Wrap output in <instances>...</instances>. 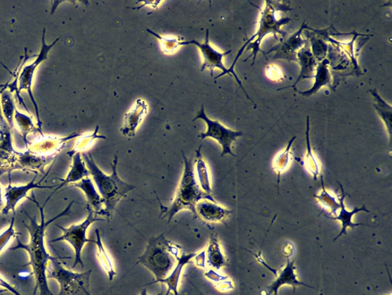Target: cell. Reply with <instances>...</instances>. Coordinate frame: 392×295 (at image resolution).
Segmentation results:
<instances>
[{"instance_id": "obj_1", "label": "cell", "mask_w": 392, "mask_h": 295, "mask_svg": "<svg viewBox=\"0 0 392 295\" xmlns=\"http://www.w3.org/2000/svg\"><path fill=\"white\" fill-rule=\"evenodd\" d=\"M28 199L35 202L39 209L40 212V223H37L36 218H31L27 212L30 224L27 225L23 223L25 229L30 233V239L27 244L22 243L18 236L15 237L17 244L15 247L11 248L10 250L22 249L27 252L29 256V263L22 267L30 266L32 270L34 276H35L36 286L34 289L33 295H37V290H39V295H53V292L49 289L48 284V277L46 275L47 268L51 261H53L58 257H54L49 255V253L46 249L45 237L47 227L55 222L57 219L64 216H70L72 213L71 209L74 203L72 201L70 205L63 211V213H59L55 217L51 218L50 220L46 221L44 215V208L46 206H41L39 202L36 200L35 196L32 192V199L28 197Z\"/></svg>"}, {"instance_id": "obj_2", "label": "cell", "mask_w": 392, "mask_h": 295, "mask_svg": "<svg viewBox=\"0 0 392 295\" xmlns=\"http://www.w3.org/2000/svg\"><path fill=\"white\" fill-rule=\"evenodd\" d=\"M81 156L93 182L96 184L99 194L104 201L105 208L100 215L107 217V221H108L110 218H112L118 202L136 187L133 184L124 182L118 176L117 171V155H115L113 162L110 163L112 168V172L110 175H107L100 170L90 153H83Z\"/></svg>"}, {"instance_id": "obj_3", "label": "cell", "mask_w": 392, "mask_h": 295, "mask_svg": "<svg viewBox=\"0 0 392 295\" xmlns=\"http://www.w3.org/2000/svg\"><path fill=\"white\" fill-rule=\"evenodd\" d=\"M184 170L183 176L177 188L173 203L169 206L160 205V218H167L168 223L173 220L174 216L183 210H189L196 218L195 206L203 199L216 201L214 198L204 192L196 180L195 174V160L192 157L187 158L183 153Z\"/></svg>"}, {"instance_id": "obj_4", "label": "cell", "mask_w": 392, "mask_h": 295, "mask_svg": "<svg viewBox=\"0 0 392 295\" xmlns=\"http://www.w3.org/2000/svg\"><path fill=\"white\" fill-rule=\"evenodd\" d=\"M182 247L166 238L165 233L149 239L146 250L138 258V264L146 267L157 278L164 280L176 266Z\"/></svg>"}, {"instance_id": "obj_5", "label": "cell", "mask_w": 392, "mask_h": 295, "mask_svg": "<svg viewBox=\"0 0 392 295\" xmlns=\"http://www.w3.org/2000/svg\"><path fill=\"white\" fill-rule=\"evenodd\" d=\"M291 11H292V9L288 5H285L276 1L266 2V6H264L261 11L259 28L258 31L256 33H254L251 38L247 40L245 43L248 45L245 49V52H248L249 50H252V52L248 58H245L244 62L248 61L251 56L253 57L251 65L256 62L259 53H263L261 49L262 40L267 35L270 34V33L274 34L277 40H279L277 37L278 34L282 37L281 39L286 37L287 32L281 30V27L285 26L292 19L285 18L278 20L277 19L276 13L277 11L287 12Z\"/></svg>"}, {"instance_id": "obj_6", "label": "cell", "mask_w": 392, "mask_h": 295, "mask_svg": "<svg viewBox=\"0 0 392 295\" xmlns=\"http://www.w3.org/2000/svg\"><path fill=\"white\" fill-rule=\"evenodd\" d=\"M70 257H58L51 261L47 268L48 280H55L60 291L58 295H91L90 292V278L92 270L82 273H77L65 268L59 259Z\"/></svg>"}, {"instance_id": "obj_7", "label": "cell", "mask_w": 392, "mask_h": 295, "mask_svg": "<svg viewBox=\"0 0 392 295\" xmlns=\"http://www.w3.org/2000/svg\"><path fill=\"white\" fill-rule=\"evenodd\" d=\"M88 211V217L85 220L78 225H72L68 227H64L61 225H56L60 229L63 234L60 237L50 241V243H55L59 241H66L71 244V246L74 251V261L72 268H75L77 265H80L84 268V263L81 258L82 250L85 244L89 242L95 241L87 238V231L89 227L96 222H105L107 219L98 218L93 211L86 206Z\"/></svg>"}, {"instance_id": "obj_8", "label": "cell", "mask_w": 392, "mask_h": 295, "mask_svg": "<svg viewBox=\"0 0 392 295\" xmlns=\"http://www.w3.org/2000/svg\"><path fill=\"white\" fill-rule=\"evenodd\" d=\"M187 45H194L195 46H197L200 50L203 60L201 67L202 72L206 70H209L211 77H213V72H214L216 69H218L223 72V73L218 75V77L215 78L216 80L221 77H223V75H232V77L235 79L240 88L244 91L246 96L248 97V99H250L254 104L253 100L249 97V96L248 95V94H247L245 89H244L241 80L238 78L237 75L233 74L232 71L229 70V68H226V65L223 63V58L226 56L231 54L232 50H228V51L227 52L221 53L218 51L216 49L213 47L209 42V30H207L206 38H204L203 43H200V42L195 39L190 41L183 40L181 43V46Z\"/></svg>"}, {"instance_id": "obj_9", "label": "cell", "mask_w": 392, "mask_h": 295, "mask_svg": "<svg viewBox=\"0 0 392 295\" xmlns=\"http://www.w3.org/2000/svg\"><path fill=\"white\" fill-rule=\"evenodd\" d=\"M198 120H203L207 125V132L200 133L199 138L202 140L207 138L215 139L221 146V149H223L221 154V157H224L226 155L237 157L233 151V145L237 138L243 136L242 131L228 129L220 122L210 120L206 113V111H204L203 105L192 121Z\"/></svg>"}, {"instance_id": "obj_10", "label": "cell", "mask_w": 392, "mask_h": 295, "mask_svg": "<svg viewBox=\"0 0 392 295\" xmlns=\"http://www.w3.org/2000/svg\"><path fill=\"white\" fill-rule=\"evenodd\" d=\"M60 37L57 38L53 44L48 45L46 42V28L44 29V32H42L41 37V46L40 49V52L37 55L36 61L30 65L22 67L19 77V92L20 94L21 91L25 90L27 92L32 103L33 104L34 108H35L37 119V127L39 130L41 136H44V132H42V123L40 120L39 108L37 102L35 97H34L32 90V82L34 78V75L39 66V65L44 61L48 60V53L51 51L54 46L60 40Z\"/></svg>"}, {"instance_id": "obj_11", "label": "cell", "mask_w": 392, "mask_h": 295, "mask_svg": "<svg viewBox=\"0 0 392 295\" xmlns=\"http://www.w3.org/2000/svg\"><path fill=\"white\" fill-rule=\"evenodd\" d=\"M54 163L55 162H53V164L51 165L49 168V170L44 176V178H42L38 182H35V180L37 177V175L36 174L35 177H34V178L30 182L22 185H13L11 183V175H8V180H10V184H8V187L5 189V193H4L5 206L2 211V214L4 215H6L11 212H13V215L15 216V208L17 204H18L22 199L25 198H28V193L30 192V191L34 189H52L56 187L55 185L41 184V182L44 181V180L49 174L51 170H52Z\"/></svg>"}, {"instance_id": "obj_12", "label": "cell", "mask_w": 392, "mask_h": 295, "mask_svg": "<svg viewBox=\"0 0 392 295\" xmlns=\"http://www.w3.org/2000/svg\"><path fill=\"white\" fill-rule=\"evenodd\" d=\"M311 28L304 22L301 27L292 35L281 39L278 44L273 46L266 55L274 54L273 60H285L288 62H297V54L309 41L305 39L302 33Z\"/></svg>"}, {"instance_id": "obj_13", "label": "cell", "mask_w": 392, "mask_h": 295, "mask_svg": "<svg viewBox=\"0 0 392 295\" xmlns=\"http://www.w3.org/2000/svg\"><path fill=\"white\" fill-rule=\"evenodd\" d=\"M12 130L0 107V176L16 170L19 151L13 148Z\"/></svg>"}, {"instance_id": "obj_14", "label": "cell", "mask_w": 392, "mask_h": 295, "mask_svg": "<svg viewBox=\"0 0 392 295\" xmlns=\"http://www.w3.org/2000/svg\"><path fill=\"white\" fill-rule=\"evenodd\" d=\"M81 134L74 132L65 137L52 136H41L37 141L30 143L27 150L33 155L44 158L52 161L64 149L65 143L75 138L80 137Z\"/></svg>"}, {"instance_id": "obj_15", "label": "cell", "mask_w": 392, "mask_h": 295, "mask_svg": "<svg viewBox=\"0 0 392 295\" xmlns=\"http://www.w3.org/2000/svg\"><path fill=\"white\" fill-rule=\"evenodd\" d=\"M148 113V104L146 101L142 99H136L131 111L124 115V124L121 129L123 136L135 137L136 130Z\"/></svg>"}, {"instance_id": "obj_16", "label": "cell", "mask_w": 392, "mask_h": 295, "mask_svg": "<svg viewBox=\"0 0 392 295\" xmlns=\"http://www.w3.org/2000/svg\"><path fill=\"white\" fill-rule=\"evenodd\" d=\"M196 217L207 222H223L233 212L216 201L203 199L195 206Z\"/></svg>"}, {"instance_id": "obj_17", "label": "cell", "mask_w": 392, "mask_h": 295, "mask_svg": "<svg viewBox=\"0 0 392 295\" xmlns=\"http://www.w3.org/2000/svg\"><path fill=\"white\" fill-rule=\"evenodd\" d=\"M340 187L341 190H342V194H341V196L339 197L341 206L339 211V214H337L335 217L327 216V218L331 219V220L339 221L341 222V225H342V230H341L340 233L334 239V241H336L343 234H347L346 230L348 229V227H351V229L354 230L355 227L358 226L365 225L362 223H354L353 222V217L355 214L360 212L370 213V211L366 208L365 205L362 206L361 208L355 207L353 211H348L344 204V200L347 195L343 189L342 184H340Z\"/></svg>"}, {"instance_id": "obj_18", "label": "cell", "mask_w": 392, "mask_h": 295, "mask_svg": "<svg viewBox=\"0 0 392 295\" xmlns=\"http://www.w3.org/2000/svg\"><path fill=\"white\" fill-rule=\"evenodd\" d=\"M72 158V164L71 165L70 171L68 172L65 179H57L58 180L61 181L62 183L60 185L57 187L54 192L50 194L45 201L44 206H46L47 202L55 193L65 187V185L79 182L85 178H88V177L91 175L86 164H85L84 161L81 153H76Z\"/></svg>"}, {"instance_id": "obj_19", "label": "cell", "mask_w": 392, "mask_h": 295, "mask_svg": "<svg viewBox=\"0 0 392 295\" xmlns=\"http://www.w3.org/2000/svg\"><path fill=\"white\" fill-rule=\"evenodd\" d=\"M296 63L300 65L301 72L296 82L291 87L284 89L281 88L278 90H282L287 88H295L296 84L299 83L301 81L306 79L313 78L315 73H316L318 62L316 61V58H314L311 52L310 43L306 44L300 49V51L298 52Z\"/></svg>"}, {"instance_id": "obj_20", "label": "cell", "mask_w": 392, "mask_h": 295, "mask_svg": "<svg viewBox=\"0 0 392 295\" xmlns=\"http://www.w3.org/2000/svg\"><path fill=\"white\" fill-rule=\"evenodd\" d=\"M196 256H197L196 253H188V254H186V253L183 252L171 273H170L166 277L164 278V280L155 281L152 283L145 284V286L156 283L164 284L167 286V291L165 295H169L170 292H174L175 295H180V294H178V284H180L183 268L185 265L190 263L191 260Z\"/></svg>"}, {"instance_id": "obj_21", "label": "cell", "mask_w": 392, "mask_h": 295, "mask_svg": "<svg viewBox=\"0 0 392 295\" xmlns=\"http://www.w3.org/2000/svg\"><path fill=\"white\" fill-rule=\"evenodd\" d=\"M294 263V260L289 261V258L287 259L286 266L282 271H281L280 274L276 276V280L268 287L269 295L272 293H275V295H277L280 287L285 285H291L294 289H295L296 286L301 285L313 289V287L297 280Z\"/></svg>"}, {"instance_id": "obj_22", "label": "cell", "mask_w": 392, "mask_h": 295, "mask_svg": "<svg viewBox=\"0 0 392 295\" xmlns=\"http://www.w3.org/2000/svg\"><path fill=\"white\" fill-rule=\"evenodd\" d=\"M313 78L315 82L313 87L308 90L298 92L300 95L305 97H309L316 94L317 92L322 87H328L330 89H332V73L329 67V62L327 60V58H325V61L318 63L316 73H315Z\"/></svg>"}, {"instance_id": "obj_23", "label": "cell", "mask_w": 392, "mask_h": 295, "mask_svg": "<svg viewBox=\"0 0 392 295\" xmlns=\"http://www.w3.org/2000/svg\"><path fill=\"white\" fill-rule=\"evenodd\" d=\"M70 187L81 189L87 199V207L91 208L98 215H100L104 210V201L96 189L92 180L88 177L81 181L72 184Z\"/></svg>"}, {"instance_id": "obj_24", "label": "cell", "mask_w": 392, "mask_h": 295, "mask_svg": "<svg viewBox=\"0 0 392 295\" xmlns=\"http://www.w3.org/2000/svg\"><path fill=\"white\" fill-rule=\"evenodd\" d=\"M206 252V261L209 267L216 271L228 265V261L221 250V244L216 235H211L208 246L204 251Z\"/></svg>"}, {"instance_id": "obj_25", "label": "cell", "mask_w": 392, "mask_h": 295, "mask_svg": "<svg viewBox=\"0 0 392 295\" xmlns=\"http://www.w3.org/2000/svg\"><path fill=\"white\" fill-rule=\"evenodd\" d=\"M370 92L374 99V108L384 123L388 133L390 142L391 141V124H392V107L383 99L377 89H370Z\"/></svg>"}, {"instance_id": "obj_26", "label": "cell", "mask_w": 392, "mask_h": 295, "mask_svg": "<svg viewBox=\"0 0 392 295\" xmlns=\"http://www.w3.org/2000/svg\"><path fill=\"white\" fill-rule=\"evenodd\" d=\"M202 146L201 145L199 149L195 151V171L196 174H197L198 182L201 189L204 192L208 194V195H211L212 189L209 171L206 160L204 159L201 153Z\"/></svg>"}, {"instance_id": "obj_27", "label": "cell", "mask_w": 392, "mask_h": 295, "mask_svg": "<svg viewBox=\"0 0 392 295\" xmlns=\"http://www.w3.org/2000/svg\"><path fill=\"white\" fill-rule=\"evenodd\" d=\"M306 154L304 159L305 167L306 170L312 175L315 181L318 180L320 175V164L318 158L315 156L311 144L310 139V116L306 118Z\"/></svg>"}, {"instance_id": "obj_28", "label": "cell", "mask_w": 392, "mask_h": 295, "mask_svg": "<svg viewBox=\"0 0 392 295\" xmlns=\"http://www.w3.org/2000/svg\"><path fill=\"white\" fill-rule=\"evenodd\" d=\"M311 32L306 30L308 33V39L310 43L311 52L316 61L320 63L327 58L329 50V44L327 42L320 37L314 29H311Z\"/></svg>"}, {"instance_id": "obj_29", "label": "cell", "mask_w": 392, "mask_h": 295, "mask_svg": "<svg viewBox=\"0 0 392 295\" xmlns=\"http://www.w3.org/2000/svg\"><path fill=\"white\" fill-rule=\"evenodd\" d=\"M96 240L93 241L97 246L98 253L97 256L99 260V263L106 272L110 281H113L114 277L117 275L115 268L114 266L113 261L112 258L108 255L106 249L104 246L103 242H102L101 236L99 230H96Z\"/></svg>"}, {"instance_id": "obj_30", "label": "cell", "mask_w": 392, "mask_h": 295, "mask_svg": "<svg viewBox=\"0 0 392 295\" xmlns=\"http://www.w3.org/2000/svg\"><path fill=\"white\" fill-rule=\"evenodd\" d=\"M0 107L4 119L13 130L15 127L14 114L15 111V100L12 92L0 86Z\"/></svg>"}, {"instance_id": "obj_31", "label": "cell", "mask_w": 392, "mask_h": 295, "mask_svg": "<svg viewBox=\"0 0 392 295\" xmlns=\"http://www.w3.org/2000/svg\"><path fill=\"white\" fill-rule=\"evenodd\" d=\"M14 124L16 125L17 129L20 131L27 148L29 146L27 140L29 134L31 133H40L37 126L33 123L32 117L21 113L16 108L14 114Z\"/></svg>"}, {"instance_id": "obj_32", "label": "cell", "mask_w": 392, "mask_h": 295, "mask_svg": "<svg viewBox=\"0 0 392 295\" xmlns=\"http://www.w3.org/2000/svg\"><path fill=\"white\" fill-rule=\"evenodd\" d=\"M320 179L322 183V192L319 194V195H315L314 197L318 200L319 203L322 205L323 208L330 211V213L327 214L326 216L330 215H334L336 216L341 207L339 197L332 196L331 193L326 189L325 182H323L322 175H320Z\"/></svg>"}, {"instance_id": "obj_33", "label": "cell", "mask_w": 392, "mask_h": 295, "mask_svg": "<svg viewBox=\"0 0 392 295\" xmlns=\"http://www.w3.org/2000/svg\"><path fill=\"white\" fill-rule=\"evenodd\" d=\"M296 139V137H294L289 141L285 149L283 151H281V153L276 156L274 160V163H273V168H274V170L278 175L277 185H279L281 173L284 172L287 170L289 162H291L292 147Z\"/></svg>"}, {"instance_id": "obj_34", "label": "cell", "mask_w": 392, "mask_h": 295, "mask_svg": "<svg viewBox=\"0 0 392 295\" xmlns=\"http://www.w3.org/2000/svg\"><path fill=\"white\" fill-rule=\"evenodd\" d=\"M99 131V126H97L96 130L93 131L91 134H81V136L76 142L75 146L74 148L70 151H68L67 156L70 158H72L74 155L76 153H83L85 151L89 149L91 145L93 144V141L101 139H107V137L105 136H101V134H98Z\"/></svg>"}, {"instance_id": "obj_35", "label": "cell", "mask_w": 392, "mask_h": 295, "mask_svg": "<svg viewBox=\"0 0 392 295\" xmlns=\"http://www.w3.org/2000/svg\"><path fill=\"white\" fill-rule=\"evenodd\" d=\"M147 30L150 34L155 36L159 40L162 52L165 54L172 55L181 46L183 39L181 37L162 36L151 30L148 29Z\"/></svg>"}, {"instance_id": "obj_36", "label": "cell", "mask_w": 392, "mask_h": 295, "mask_svg": "<svg viewBox=\"0 0 392 295\" xmlns=\"http://www.w3.org/2000/svg\"><path fill=\"white\" fill-rule=\"evenodd\" d=\"M15 217L13 215L11 222L7 229L0 234V255H1L3 250L6 247L8 242L20 234V233L17 232L15 230Z\"/></svg>"}, {"instance_id": "obj_37", "label": "cell", "mask_w": 392, "mask_h": 295, "mask_svg": "<svg viewBox=\"0 0 392 295\" xmlns=\"http://www.w3.org/2000/svg\"><path fill=\"white\" fill-rule=\"evenodd\" d=\"M266 75L271 81L277 82L283 79V73L275 65H269L266 67Z\"/></svg>"}, {"instance_id": "obj_38", "label": "cell", "mask_w": 392, "mask_h": 295, "mask_svg": "<svg viewBox=\"0 0 392 295\" xmlns=\"http://www.w3.org/2000/svg\"><path fill=\"white\" fill-rule=\"evenodd\" d=\"M0 286L4 287L7 291H11L14 295H22L18 291H17L14 287H13L10 283H8L4 280V278L0 276Z\"/></svg>"}, {"instance_id": "obj_39", "label": "cell", "mask_w": 392, "mask_h": 295, "mask_svg": "<svg viewBox=\"0 0 392 295\" xmlns=\"http://www.w3.org/2000/svg\"><path fill=\"white\" fill-rule=\"evenodd\" d=\"M194 258L196 260V265L200 268H207L206 266V252L202 251L200 254H197Z\"/></svg>"}, {"instance_id": "obj_40", "label": "cell", "mask_w": 392, "mask_h": 295, "mask_svg": "<svg viewBox=\"0 0 392 295\" xmlns=\"http://www.w3.org/2000/svg\"><path fill=\"white\" fill-rule=\"evenodd\" d=\"M287 251H289V256L293 255V246L289 243H287V246L284 249V254L287 256Z\"/></svg>"}, {"instance_id": "obj_41", "label": "cell", "mask_w": 392, "mask_h": 295, "mask_svg": "<svg viewBox=\"0 0 392 295\" xmlns=\"http://www.w3.org/2000/svg\"><path fill=\"white\" fill-rule=\"evenodd\" d=\"M4 195L2 187H0V213H2V211L5 206V201H4Z\"/></svg>"}, {"instance_id": "obj_42", "label": "cell", "mask_w": 392, "mask_h": 295, "mask_svg": "<svg viewBox=\"0 0 392 295\" xmlns=\"http://www.w3.org/2000/svg\"><path fill=\"white\" fill-rule=\"evenodd\" d=\"M141 295H148V290L146 289H143L141 293ZM157 295H164V291H161L159 294Z\"/></svg>"}, {"instance_id": "obj_43", "label": "cell", "mask_w": 392, "mask_h": 295, "mask_svg": "<svg viewBox=\"0 0 392 295\" xmlns=\"http://www.w3.org/2000/svg\"><path fill=\"white\" fill-rule=\"evenodd\" d=\"M6 291H8L6 289L0 290V294H3L4 292H6Z\"/></svg>"}, {"instance_id": "obj_44", "label": "cell", "mask_w": 392, "mask_h": 295, "mask_svg": "<svg viewBox=\"0 0 392 295\" xmlns=\"http://www.w3.org/2000/svg\"><path fill=\"white\" fill-rule=\"evenodd\" d=\"M348 60H349V61H351V58H348ZM352 62H353V61H352ZM353 64H354V63H353ZM354 65H355V64H354ZM355 66L359 67V68H360V66H359V65H355Z\"/></svg>"}]
</instances>
